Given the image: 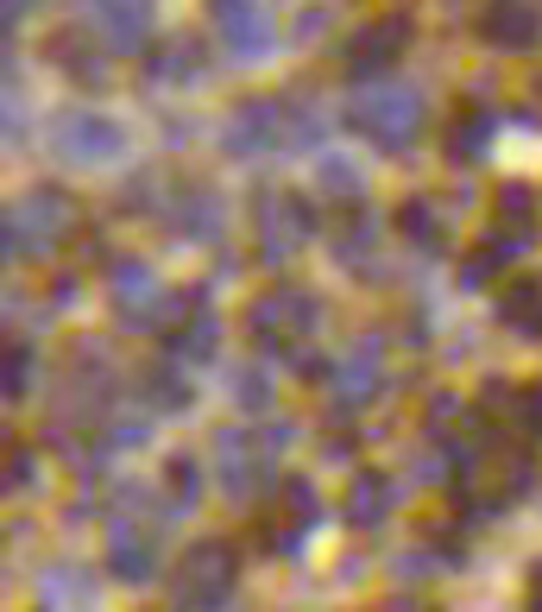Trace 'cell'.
<instances>
[{
  "label": "cell",
  "instance_id": "cell-1",
  "mask_svg": "<svg viewBox=\"0 0 542 612\" xmlns=\"http://www.w3.org/2000/svg\"><path fill=\"white\" fill-rule=\"evenodd\" d=\"M227 587H234V550L209 537V543H196L177 562L171 600H177V612H214V607H227Z\"/></svg>",
  "mask_w": 542,
  "mask_h": 612
},
{
  "label": "cell",
  "instance_id": "cell-2",
  "mask_svg": "<svg viewBox=\"0 0 542 612\" xmlns=\"http://www.w3.org/2000/svg\"><path fill=\"white\" fill-rule=\"evenodd\" d=\"M108 568L133 587H146L151 575H158V537H151V524H139L126 512V518L108 530Z\"/></svg>",
  "mask_w": 542,
  "mask_h": 612
},
{
  "label": "cell",
  "instance_id": "cell-3",
  "mask_svg": "<svg viewBox=\"0 0 542 612\" xmlns=\"http://www.w3.org/2000/svg\"><path fill=\"white\" fill-rule=\"evenodd\" d=\"M266 474H271V467L252 455V442H246V436H221V492L246 499V492L259 487Z\"/></svg>",
  "mask_w": 542,
  "mask_h": 612
},
{
  "label": "cell",
  "instance_id": "cell-4",
  "mask_svg": "<svg viewBox=\"0 0 542 612\" xmlns=\"http://www.w3.org/2000/svg\"><path fill=\"white\" fill-rule=\"evenodd\" d=\"M379 392V360L372 354H347L341 367H334V399L341 404H360Z\"/></svg>",
  "mask_w": 542,
  "mask_h": 612
},
{
  "label": "cell",
  "instance_id": "cell-5",
  "mask_svg": "<svg viewBox=\"0 0 542 612\" xmlns=\"http://www.w3.org/2000/svg\"><path fill=\"white\" fill-rule=\"evenodd\" d=\"M385 505H392V487H385L379 474H360V480L347 487V518L354 524H379L385 518Z\"/></svg>",
  "mask_w": 542,
  "mask_h": 612
},
{
  "label": "cell",
  "instance_id": "cell-6",
  "mask_svg": "<svg viewBox=\"0 0 542 612\" xmlns=\"http://www.w3.org/2000/svg\"><path fill=\"white\" fill-rule=\"evenodd\" d=\"M164 480H171V512H189V505H196V499H202V474H196V461L189 455H177L171 461V474H164Z\"/></svg>",
  "mask_w": 542,
  "mask_h": 612
},
{
  "label": "cell",
  "instance_id": "cell-7",
  "mask_svg": "<svg viewBox=\"0 0 542 612\" xmlns=\"http://www.w3.org/2000/svg\"><path fill=\"white\" fill-rule=\"evenodd\" d=\"M284 499H291V524H316V487L309 480H284Z\"/></svg>",
  "mask_w": 542,
  "mask_h": 612
},
{
  "label": "cell",
  "instance_id": "cell-8",
  "mask_svg": "<svg viewBox=\"0 0 542 612\" xmlns=\"http://www.w3.org/2000/svg\"><path fill=\"white\" fill-rule=\"evenodd\" d=\"M151 399L164 404V411H177V404H189V385H183L177 372H151Z\"/></svg>",
  "mask_w": 542,
  "mask_h": 612
},
{
  "label": "cell",
  "instance_id": "cell-9",
  "mask_svg": "<svg viewBox=\"0 0 542 612\" xmlns=\"http://www.w3.org/2000/svg\"><path fill=\"white\" fill-rule=\"evenodd\" d=\"M7 480H13V487H26V480H32V455H13V474H7Z\"/></svg>",
  "mask_w": 542,
  "mask_h": 612
},
{
  "label": "cell",
  "instance_id": "cell-10",
  "mask_svg": "<svg viewBox=\"0 0 542 612\" xmlns=\"http://www.w3.org/2000/svg\"><path fill=\"white\" fill-rule=\"evenodd\" d=\"M530 612H542V562L530 568Z\"/></svg>",
  "mask_w": 542,
  "mask_h": 612
},
{
  "label": "cell",
  "instance_id": "cell-11",
  "mask_svg": "<svg viewBox=\"0 0 542 612\" xmlns=\"http://www.w3.org/2000/svg\"><path fill=\"white\" fill-rule=\"evenodd\" d=\"M171 612H177V607H171Z\"/></svg>",
  "mask_w": 542,
  "mask_h": 612
}]
</instances>
